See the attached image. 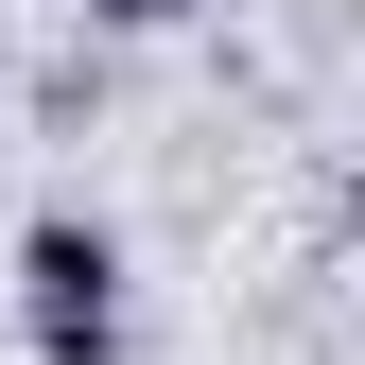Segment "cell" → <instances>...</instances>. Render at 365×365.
I'll return each mask as SVG.
<instances>
[{
  "label": "cell",
  "mask_w": 365,
  "mask_h": 365,
  "mask_svg": "<svg viewBox=\"0 0 365 365\" xmlns=\"http://www.w3.org/2000/svg\"><path fill=\"white\" fill-rule=\"evenodd\" d=\"M18 331L35 348H53V365H105V331H122V244H105V226H35V244H18Z\"/></svg>",
  "instance_id": "6da1fadb"
},
{
  "label": "cell",
  "mask_w": 365,
  "mask_h": 365,
  "mask_svg": "<svg viewBox=\"0 0 365 365\" xmlns=\"http://www.w3.org/2000/svg\"><path fill=\"white\" fill-rule=\"evenodd\" d=\"M87 18H122V35H174V18H209V0H87Z\"/></svg>",
  "instance_id": "7a4b0ae2"
}]
</instances>
